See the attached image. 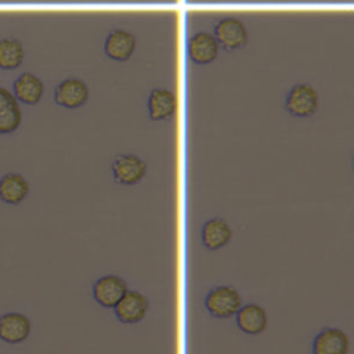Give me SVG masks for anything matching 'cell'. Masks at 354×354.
<instances>
[{
  "label": "cell",
  "mask_w": 354,
  "mask_h": 354,
  "mask_svg": "<svg viewBox=\"0 0 354 354\" xmlns=\"http://www.w3.org/2000/svg\"><path fill=\"white\" fill-rule=\"evenodd\" d=\"M242 306L239 292L228 285L214 286L205 297L206 311L217 319H228L234 317Z\"/></svg>",
  "instance_id": "6da1fadb"
},
{
  "label": "cell",
  "mask_w": 354,
  "mask_h": 354,
  "mask_svg": "<svg viewBox=\"0 0 354 354\" xmlns=\"http://www.w3.org/2000/svg\"><path fill=\"white\" fill-rule=\"evenodd\" d=\"M318 108V93L311 84L296 83L285 97V109L295 118H310Z\"/></svg>",
  "instance_id": "7a4b0ae2"
},
{
  "label": "cell",
  "mask_w": 354,
  "mask_h": 354,
  "mask_svg": "<svg viewBox=\"0 0 354 354\" xmlns=\"http://www.w3.org/2000/svg\"><path fill=\"white\" fill-rule=\"evenodd\" d=\"M111 171L116 184L136 185L145 177L147 163L134 153H119L112 160Z\"/></svg>",
  "instance_id": "3957f363"
},
{
  "label": "cell",
  "mask_w": 354,
  "mask_h": 354,
  "mask_svg": "<svg viewBox=\"0 0 354 354\" xmlns=\"http://www.w3.org/2000/svg\"><path fill=\"white\" fill-rule=\"evenodd\" d=\"M213 36L225 51H235L248 43V29L236 17L221 18L214 26Z\"/></svg>",
  "instance_id": "277c9868"
},
{
  "label": "cell",
  "mask_w": 354,
  "mask_h": 354,
  "mask_svg": "<svg viewBox=\"0 0 354 354\" xmlns=\"http://www.w3.org/2000/svg\"><path fill=\"white\" fill-rule=\"evenodd\" d=\"M149 310L148 299L138 290H127L120 301L113 307L116 319L124 325L141 322Z\"/></svg>",
  "instance_id": "5b68a950"
},
{
  "label": "cell",
  "mask_w": 354,
  "mask_h": 354,
  "mask_svg": "<svg viewBox=\"0 0 354 354\" xmlns=\"http://www.w3.org/2000/svg\"><path fill=\"white\" fill-rule=\"evenodd\" d=\"M88 100V86L84 80L71 76L61 80L54 88V102L66 109H76Z\"/></svg>",
  "instance_id": "8992f818"
},
{
  "label": "cell",
  "mask_w": 354,
  "mask_h": 354,
  "mask_svg": "<svg viewBox=\"0 0 354 354\" xmlns=\"http://www.w3.org/2000/svg\"><path fill=\"white\" fill-rule=\"evenodd\" d=\"M127 290L126 282L118 275H104L98 278L91 289L95 303L108 310H113Z\"/></svg>",
  "instance_id": "52a82bcc"
},
{
  "label": "cell",
  "mask_w": 354,
  "mask_h": 354,
  "mask_svg": "<svg viewBox=\"0 0 354 354\" xmlns=\"http://www.w3.org/2000/svg\"><path fill=\"white\" fill-rule=\"evenodd\" d=\"M32 332L30 319L21 313H6L0 315V340L7 344H21Z\"/></svg>",
  "instance_id": "ba28073f"
},
{
  "label": "cell",
  "mask_w": 354,
  "mask_h": 354,
  "mask_svg": "<svg viewBox=\"0 0 354 354\" xmlns=\"http://www.w3.org/2000/svg\"><path fill=\"white\" fill-rule=\"evenodd\" d=\"M218 43L213 33L201 30L188 39L187 50L189 59L196 65L212 64L218 55Z\"/></svg>",
  "instance_id": "9c48e42d"
},
{
  "label": "cell",
  "mask_w": 354,
  "mask_h": 354,
  "mask_svg": "<svg viewBox=\"0 0 354 354\" xmlns=\"http://www.w3.org/2000/svg\"><path fill=\"white\" fill-rule=\"evenodd\" d=\"M136 50V37L133 33L116 28L109 30L104 41V53L113 61H127Z\"/></svg>",
  "instance_id": "30bf717a"
},
{
  "label": "cell",
  "mask_w": 354,
  "mask_h": 354,
  "mask_svg": "<svg viewBox=\"0 0 354 354\" xmlns=\"http://www.w3.org/2000/svg\"><path fill=\"white\" fill-rule=\"evenodd\" d=\"M147 109L151 120L159 122L171 118L177 109L176 94L165 87L152 88L148 94Z\"/></svg>",
  "instance_id": "8fae6325"
},
{
  "label": "cell",
  "mask_w": 354,
  "mask_h": 354,
  "mask_svg": "<svg viewBox=\"0 0 354 354\" xmlns=\"http://www.w3.org/2000/svg\"><path fill=\"white\" fill-rule=\"evenodd\" d=\"M313 354H348L350 340L337 328L322 329L313 340Z\"/></svg>",
  "instance_id": "7c38bea8"
},
{
  "label": "cell",
  "mask_w": 354,
  "mask_h": 354,
  "mask_svg": "<svg viewBox=\"0 0 354 354\" xmlns=\"http://www.w3.org/2000/svg\"><path fill=\"white\" fill-rule=\"evenodd\" d=\"M44 93V84L39 76L32 72L21 73L12 82V94L18 102L25 105H36Z\"/></svg>",
  "instance_id": "4fadbf2b"
},
{
  "label": "cell",
  "mask_w": 354,
  "mask_h": 354,
  "mask_svg": "<svg viewBox=\"0 0 354 354\" xmlns=\"http://www.w3.org/2000/svg\"><path fill=\"white\" fill-rule=\"evenodd\" d=\"M235 322L241 332L252 336L263 333L268 325L266 310L253 303L241 306L235 314Z\"/></svg>",
  "instance_id": "5bb4252c"
},
{
  "label": "cell",
  "mask_w": 354,
  "mask_h": 354,
  "mask_svg": "<svg viewBox=\"0 0 354 354\" xmlns=\"http://www.w3.org/2000/svg\"><path fill=\"white\" fill-rule=\"evenodd\" d=\"M22 122L19 102L14 94L0 86V134H11L18 130Z\"/></svg>",
  "instance_id": "9a60e30c"
},
{
  "label": "cell",
  "mask_w": 354,
  "mask_h": 354,
  "mask_svg": "<svg viewBox=\"0 0 354 354\" xmlns=\"http://www.w3.org/2000/svg\"><path fill=\"white\" fill-rule=\"evenodd\" d=\"M232 238V230L224 218L214 217L207 220L201 232L202 243L209 250H218L224 248Z\"/></svg>",
  "instance_id": "2e32d148"
},
{
  "label": "cell",
  "mask_w": 354,
  "mask_h": 354,
  "mask_svg": "<svg viewBox=\"0 0 354 354\" xmlns=\"http://www.w3.org/2000/svg\"><path fill=\"white\" fill-rule=\"evenodd\" d=\"M29 194V183L19 173H7L0 178V201L19 205Z\"/></svg>",
  "instance_id": "e0dca14e"
},
{
  "label": "cell",
  "mask_w": 354,
  "mask_h": 354,
  "mask_svg": "<svg viewBox=\"0 0 354 354\" xmlns=\"http://www.w3.org/2000/svg\"><path fill=\"white\" fill-rule=\"evenodd\" d=\"M25 58L22 43L14 37L7 36L0 39V69L12 71L21 66Z\"/></svg>",
  "instance_id": "ac0fdd59"
}]
</instances>
